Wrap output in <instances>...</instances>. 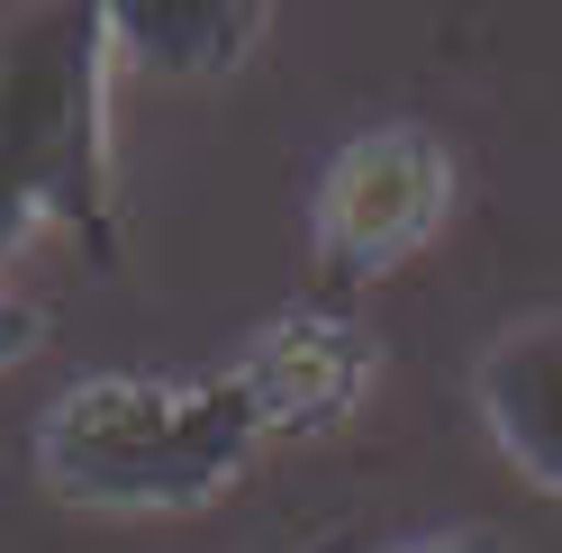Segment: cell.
<instances>
[{"mask_svg":"<svg viewBox=\"0 0 562 553\" xmlns=\"http://www.w3.org/2000/svg\"><path fill=\"white\" fill-rule=\"evenodd\" d=\"M308 553H355V544H345V535H327V544H308Z\"/></svg>","mask_w":562,"mask_h":553,"instance_id":"9","label":"cell"},{"mask_svg":"<svg viewBox=\"0 0 562 553\" xmlns=\"http://www.w3.org/2000/svg\"><path fill=\"white\" fill-rule=\"evenodd\" d=\"M372 553H499V535H481V527H445V535H400V544H372Z\"/></svg>","mask_w":562,"mask_h":553,"instance_id":"8","label":"cell"},{"mask_svg":"<svg viewBox=\"0 0 562 553\" xmlns=\"http://www.w3.org/2000/svg\"><path fill=\"white\" fill-rule=\"evenodd\" d=\"M227 372H236V391L255 399L263 444H281V436H327L345 408L372 391L381 345L345 318V308H291V318H272Z\"/></svg>","mask_w":562,"mask_h":553,"instance_id":"4","label":"cell"},{"mask_svg":"<svg viewBox=\"0 0 562 553\" xmlns=\"http://www.w3.org/2000/svg\"><path fill=\"white\" fill-rule=\"evenodd\" d=\"M472 399H481V427L490 444L536 481V490L562 499V318H526L481 354L472 372Z\"/></svg>","mask_w":562,"mask_h":553,"instance_id":"5","label":"cell"},{"mask_svg":"<svg viewBox=\"0 0 562 553\" xmlns=\"http://www.w3.org/2000/svg\"><path fill=\"white\" fill-rule=\"evenodd\" d=\"M37 227H64L100 272L119 263L110 10L100 0L0 10V263Z\"/></svg>","mask_w":562,"mask_h":553,"instance_id":"1","label":"cell"},{"mask_svg":"<svg viewBox=\"0 0 562 553\" xmlns=\"http://www.w3.org/2000/svg\"><path fill=\"white\" fill-rule=\"evenodd\" d=\"M453 210V155L427 127H363L345 136L318 172L308 200V246H318V282L363 291L381 272H400Z\"/></svg>","mask_w":562,"mask_h":553,"instance_id":"3","label":"cell"},{"mask_svg":"<svg viewBox=\"0 0 562 553\" xmlns=\"http://www.w3.org/2000/svg\"><path fill=\"white\" fill-rule=\"evenodd\" d=\"M263 454V418L236 372L172 382V372H91L37 418V481L64 508H209Z\"/></svg>","mask_w":562,"mask_h":553,"instance_id":"2","label":"cell"},{"mask_svg":"<svg viewBox=\"0 0 562 553\" xmlns=\"http://www.w3.org/2000/svg\"><path fill=\"white\" fill-rule=\"evenodd\" d=\"M27 354H37V308L0 291V372H10V363H27Z\"/></svg>","mask_w":562,"mask_h":553,"instance_id":"7","label":"cell"},{"mask_svg":"<svg viewBox=\"0 0 562 553\" xmlns=\"http://www.w3.org/2000/svg\"><path fill=\"white\" fill-rule=\"evenodd\" d=\"M255 37H263L255 0H119L110 10V64H136V74H164V82L236 74Z\"/></svg>","mask_w":562,"mask_h":553,"instance_id":"6","label":"cell"}]
</instances>
